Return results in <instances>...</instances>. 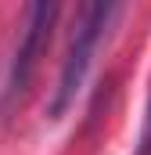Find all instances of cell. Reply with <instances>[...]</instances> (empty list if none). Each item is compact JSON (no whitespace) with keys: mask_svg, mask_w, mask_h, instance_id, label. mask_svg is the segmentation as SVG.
I'll return each mask as SVG.
<instances>
[{"mask_svg":"<svg viewBox=\"0 0 151 155\" xmlns=\"http://www.w3.org/2000/svg\"><path fill=\"white\" fill-rule=\"evenodd\" d=\"M61 7L58 4H29L25 7V22H22V36H18V47H14V58H11V69H7V83H4V105H18L29 90V83L36 79L40 58L47 54V43H50V33H54V22H58Z\"/></svg>","mask_w":151,"mask_h":155,"instance_id":"2","label":"cell"},{"mask_svg":"<svg viewBox=\"0 0 151 155\" xmlns=\"http://www.w3.org/2000/svg\"><path fill=\"white\" fill-rule=\"evenodd\" d=\"M140 155H151V97H148V116H144V134H140Z\"/></svg>","mask_w":151,"mask_h":155,"instance_id":"3","label":"cell"},{"mask_svg":"<svg viewBox=\"0 0 151 155\" xmlns=\"http://www.w3.org/2000/svg\"><path fill=\"white\" fill-rule=\"evenodd\" d=\"M115 11H119L115 4H86L79 11V22L72 29L65 61H61V76H58V87H54V97H50V119H61L76 105V97H79V90L86 83V72L94 65L97 43L104 36L108 22L115 18Z\"/></svg>","mask_w":151,"mask_h":155,"instance_id":"1","label":"cell"}]
</instances>
